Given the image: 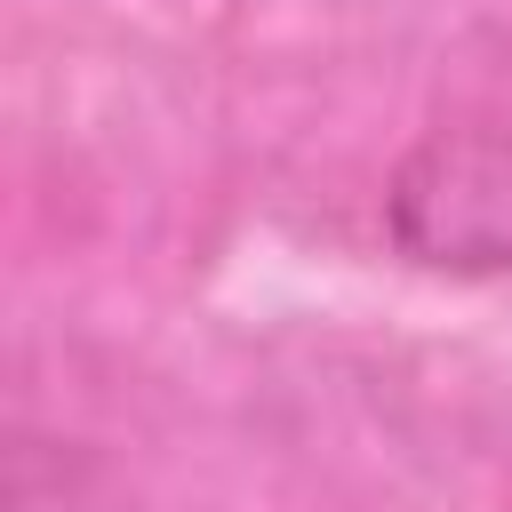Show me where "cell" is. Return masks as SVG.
I'll return each instance as SVG.
<instances>
[{
	"mask_svg": "<svg viewBox=\"0 0 512 512\" xmlns=\"http://www.w3.org/2000/svg\"><path fill=\"white\" fill-rule=\"evenodd\" d=\"M384 232L432 272H512V104L432 128L384 184Z\"/></svg>",
	"mask_w": 512,
	"mask_h": 512,
	"instance_id": "cell-1",
	"label": "cell"
}]
</instances>
